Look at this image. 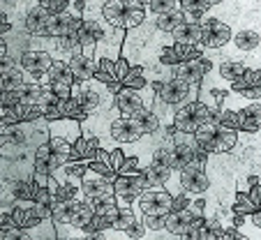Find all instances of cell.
Masks as SVG:
<instances>
[{
	"label": "cell",
	"mask_w": 261,
	"mask_h": 240,
	"mask_svg": "<svg viewBox=\"0 0 261 240\" xmlns=\"http://www.w3.org/2000/svg\"><path fill=\"white\" fill-rule=\"evenodd\" d=\"M72 97H76L81 104H84L88 116L107 113L116 106V93L111 90V86L99 81L97 76L88 78V81H81V84H74Z\"/></svg>",
	"instance_id": "cell-1"
},
{
	"label": "cell",
	"mask_w": 261,
	"mask_h": 240,
	"mask_svg": "<svg viewBox=\"0 0 261 240\" xmlns=\"http://www.w3.org/2000/svg\"><path fill=\"white\" fill-rule=\"evenodd\" d=\"M99 12H102V16L111 25L123 28V30L139 28V25L148 19L146 7H132V5L120 3V0H107V3L99 7Z\"/></svg>",
	"instance_id": "cell-2"
},
{
	"label": "cell",
	"mask_w": 261,
	"mask_h": 240,
	"mask_svg": "<svg viewBox=\"0 0 261 240\" xmlns=\"http://www.w3.org/2000/svg\"><path fill=\"white\" fill-rule=\"evenodd\" d=\"M132 208L141 220L143 215L167 217L173 210V194L167 190H143L132 201Z\"/></svg>",
	"instance_id": "cell-3"
},
{
	"label": "cell",
	"mask_w": 261,
	"mask_h": 240,
	"mask_svg": "<svg viewBox=\"0 0 261 240\" xmlns=\"http://www.w3.org/2000/svg\"><path fill=\"white\" fill-rule=\"evenodd\" d=\"M153 88L167 104H171V106H180V104H185V102H194V99H199V90H201V86L190 84V81H182V78L173 76V78H167V81H155Z\"/></svg>",
	"instance_id": "cell-4"
},
{
	"label": "cell",
	"mask_w": 261,
	"mask_h": 240,
	"mask_svg": "<svg viewBox=\"0 0 261 240\" xmlns=\"http://www.w3.org/2000/svg\"><path fill=\"white\" fill-rule=\"evenodd\" d=\"M81 194H84V199H88L90 203L97 206V203L116 196L114 180L109 176H104V173L95 171V169L88 164V169H86V173H84V180H81Z\"/></svg>",
	"instance_id": "cell-5"
},
{
	"label": "cell",
	"mask_w": 261,
	"mask_h": 240,
	"mask_svg": "<svg viewBox=\"0 0 261 240\" xmlns=\"http://www.w3.org/2000/svg\"><path fill=\"white\" fill-rule=\"evenodd\" d=\"M233 37V30L227 21L222 19H208L201 21V46L203 49H222V46H227Z\"/></svg>",
	"instance_id": "cell-6"
},
{
	"label": "cell",
	"mask_w": 261,
	"mask_h": 240,
	"mask_svg": "<svg viewBox=\"0 0 261 240\" xmlns=\"http://www.w3.org/2000/svg\"><path fill=\"white\" fill-rule=\"evenodd\" d=\"M54 54L46 49H25L16 56V65L21 69H25L28 74H33V76H44L54 67Z\"/></svg>",
	"instance_id": "cell-7"
},
{
	"label": "cell",
	"mask_w": 261,
	"mask_h": 240,
	"mask_svg": "<svg viewBox=\"0 0 261 240\" xmlns=\"http://www.w3.org/2000/svg\"><path fill=\"white\" fill-rule=\"evenodd\" d=\"M51 12L40 3H30L23 12V30L25 35L33 37H44L46 35V23H49Z\"/></svg>",
	"instance_id": "cell-8"
},
{
	"label": "cell",
	"mask_w": 261,
	"mask_h": 240,
	"mask_svg": "<svg viewBox=\"0 0 261 240\" xmlns=\"http://www.w3.org/2000/svg\"><path fill=\"white\" fill-rule=\"evenodd\" d=\"M111 137L120 143V146H132L143 139V134L139 132V127L134 125V120L129 116H118L111 120Z\"/></svg>",
	"instance_id": "cell-9"
},
{
	"label": "cell",
	"mask_w": 261,
	"mask_h": 240,
	"mask_svg": "<svg viewBox=\"0 0 261 240\" xmlns=\"http://www.w3.org/2000/svg\"><path fill=\"white\" fill-rule=\"evenodd\" d=\"M180 185L188 194H206L211 180L206 176V169H197V167H185L180 171Z\"/></svg>",
	"instance_id": "cell-10"
},
{
	"label": "cell",
	"mask_w": 261,
	"mask_h": 240,
	"mask_svg": "<svg viewBox=\"0 0 261 240\" xmlns=\"http://www.w3.org/2000/svg\"><path fill=\"white\" fill-rule=\"evenodd\" d=\"M194 217H197V215H194L190 208H182V210H171L167 215L164 229H167L171 235H176V238H185V235H188V231L192 229V224H194Z\"/></svg>",
	"instance_id": "cell-11"
},
{
	"label": "cell",
	"mask_w": 261,
	"mask_h": 240,
	"mask_svg": "<svg viewBox=\"0 0 261 240\" xmlns=\"http://www.w3.org/2000/svg\"><path fill=\"white\" fill-rule=\"evenodd\" d=\"M40 81L42 84H51V86H67V88H74V84H79L67 60H56L54 67L44 76H40Z\"/></svg>",
	"instance_id": "cell-12"
},
{
	"label": "cell",
	"mask_w": 261,
	"mask_h": 240,
	"mask_svg": "<svg viewBox=\"0 0 261 240\" xmlns=\"http://www.w3.org/2000/svg\"><path fill=\"white\" fill-rule=\"evenodd\" d=\"M49 132H51V137H60V139H65V141L74 143L84 134V129H81V120L63 116V118H58V120H49Z\"/></svg>",
	"instance_id": "cell-13"
},
{
	"label": "cell",
	"mask_w": 261,
	"mask_h": 240,
	"mask_svg": "<svg viewBox=\"0 0 261 240\" xmlns=\"http://www.w3.org/2000/svg\"><path fill=\"white\" fill-rule=\"evenodd\" d=\"M30 81H40V76H33L19 65H3V90H21Z\"/></svg>",
	"instance_id": "cell-14"
},
{
	"label": "cell",
	"mask_w": 261,
	"mask_h": 240,
	"mask_svg": "<svg viewBox=\"0 0 261 240\" xmlns=\"http://www.w3.org/2000/svg\"><path fill=\"white\" fill-rule=\"evenodd\" d=\"M69 67H72L74 76H76V81H88V78H95V74H97V60L93 58V56L84 54V51H79V54H74L72 58L67 60Z\"/></svg>",
	"instance_id": "cell-15"
},
{
	"label": "cell",
	"mask_w": 261,
	"mask_h": 240,
	"mask_svg": "<svg viewBox=\"0 0 261 240\" xmlns=\"http://www.w3.org/2000/svg\"><path fill=\"white\" fill-rule=\"evenodd\" d=\"M238 132H259L261 129V102H250L238 109Z\"/></svg>",
	"instance_id": "cell-16"
},
{
	"label": "cell",
	"mask_w": 261,
	"mask_h": 240,
	"mask_svg": "<svg viewBox=\"0 0 261 240\" xmlns=\"http://www.w3.org/2000/svg\"><path fill=\"white\" fill-rule=\"evenodd\" d=\"M171 39L178 44H190V46H201V23H194V21H182L173 28ZM203 49V46H201Z\"/></svg>",
	"instance_id": "cell-17"
},
{
	"label": "cell",
	"mask_w": 261,
	"mask_h": 240,
	"mask_svg": "<svg viewBox=\"0 0 261 240\" xmlns=\"http://www.w3.org/2000/svg\"><path fill=\"white\" fill-rule=\"evenodd\" d=\"M114 192H116V199H118L120 206H132V201L141 194V190H139L134 176H116Z\"/></svg>",
	"instance_id": "cell-18"
},
{
	"label": "cell",
	"mask_w": 261,
	"mask_h": 240,
	"mask_svg": "<svg viewBox=\"0 0 261 240\" xmlns=\"http://www.w3.org/2000/svg\"><path fill=\"white\" fill-rule=\"evenodd\" d=\"M116 106H118L120 116H132L137 109L146 106V104H143V97H141V93H139V90L123 86V88L116 93Z\"/></svg>",
	"instance_id": "cell-19"
},
{
	"label": "cell",
	"mask_w": 261,
	"mask_h": 240,
	"mask_svg": "<svg viewBox=\"0 0 261 240\" xmlns=\"http://www.w3.org/2000/svg\"><path fill=\"white\" fill-rule=\"evenodd\" d=\"M93 217H95V203H90L88 199L72 201V208H69V224H74L76 229H86V226L93 222Z\"/></svg>",
	"instance_id": "cell-20"
},
{
	"label": "cell",
	"mask_w": 261,
	"mask_h": 240,
	"mask_svg": "<svg viewBox=\"0 0 261 240\" xmlns=\"http://www.w3.org/2000/svg\"><path fill=\"white\" fill-rule=\"evenodd\" d=\"M129 118L134 120V125L139 127V132L141 134H158L160 129H162V123H160L158 113H155L153 109L141 106V109H137Z\"/></svg>",
	"instance_id": "cell-21"
},
{
	"label": "cell",
	"mask_w": 261,
	"mask_h": 240,
	"mask_svg": "<svg viewBox=\"0 0 261 240\" xmlns=\"http://www.w3.org/2000/svg\"><path fill=\"white\" fill-rule=\"evenodd\" d=\"M182 21H185V14H182L180 10L169 12V14H160V16H155V33L171 35L173 28H176L178 23H182Z\"/></svg>",
	"instance_id": "cell-22"
},
{
	"label": "cell",
	"mask_w": 261,
	"mask_h": 240,
	"mask_svg": "<svg viewBox=\"0 0 261 240\" xmlns=\"http://www.w3.org/2000/svg\"><path fill=\"white\" fill-rule=\"evenodd\" d=\"M44 97V84L42 81H30L21 88V104L25 106H40Z\"/></svg>",
	"instance_id": "cell-23"
},
{
	"label": "cell",
	"mask_w": 261,
	"mask_h": 240,
	"mask_svg": "<svg viewBox=\"0 0 261 240\" xmlns=\"http://www.w3.org/2000/svg\"><path fill=\"white\" fill-rule=\"evenodd\" d=\"M236 143H238V129L227 127V125H217L215 152H229L231 148H236Z\"/></svg>",
	"instance_id": "cell-24"
},
{
	"label": "cell",
	"mask_w": 261,
	"mask_h": 240,
	"mask_svg": "<svg viewBox=\"0 0 261 240\" xmlns=\"http://www.w3.org/2000/svg\"><path fill=\"white\" fill-rule=\"evenodd\" d=\"M197 143L208 150L211 155H215V143H217V125H199V129L194 132Z\"/></svg>",
	"instance_id": "cell-25"
},
{
	"label": "cell",
	"mask_w": 261,
	"mask_h": 240,
	"mask_svg": "<svg viewBox=\"0 0 261 240\" xmlns=\"http://www.w3.org/2000/svg\"><path fill=\"white\" fill-rule=\"evenodd\" d=\"M256 86H261V67L247 69V72L243 74V76H238L236 81H233V84L229 86V90H233V93H241V90L256 88Z\"/></svg>",
	"instance_id": "cell-26"
},
{
	"label": "cell",
	"mask_w": 261,
	"mask_h": 240,
	"mask_svg": "<svg viewBox=\"0 0 261 240\" xmlns=\"http://www.w3.org/2000/svg\"><path fill=\"white\" fill-rule=\"evenodd\" d=\"M95 76L104 84H114L118 81V67H116V60L114 58H99L97 60V74Z\"/></svg>",
	"instance_id": "cell-27"
},
{
	"label": "cell",
	"mask_w": 261,
	"mask_h": 240,
	"mask_svg": "<svg viewBox=\"0 0 261 240\" xmlns=\"http://www.w3.org/2000/svg\"><path fill=\"white\" fill-rule=\"evenodd\" d=\"M180 10V0H150L146 5V12L150 16H160V14H169V12Z\"/></svg>",
	"instance_id": "cell-28"
},
{
	"label": "cell",
	"mask_w": 261,
	"mask_h": 240,
	"mask_svg": "<svg viewBox=\"0 0 261 240\" xmlns=\"http://www.w3.org/2000/svg\"><path fill=\"white\" fill-rule=\"evenodd\" d=\"M137 220H141V217L134 212L132 206H120V212L114 222V229L116 231H127L132 224H137Z\"/></svg>",
	"instance_id": "cell-29"
},
{
	"label": "cell",
	"mask_w": 261,
	"mask_h": 240,
	"mask_svg": "<svg viewBox=\"0 0 261 240\" xmlns=\"http://www.w3.org/2000/svg\"><path fill=\"white\" fill-rule=\"evenodd\" d=\"M25 120V104H16V106H3V120L0 125H16Z\"/></svg>",
	"instance_id": "cell-30"
},
{
	"label": "cell",
	"mask_w": 261,
	"mask_h": 240,
	"mask_svg": "<svg viewBox=\"0 0 261 240\" xmlns=\"http://www.w3.org/2000/svg\"><path fill=\"white\" fill-rule=\"evenodd\" d=\"M56 199H60V201H79V199H84V194H81V185H74V182H60L58 192H56Z\"/></svg>",
	"instance_id": "cell-31"
},
{
	"label": "cell",
	"mask_w": 261,
	"mask_h": 240,
	"mask_svg": "<svg viewBox=\"0 0 261 240\" xmlns=\"http://www.w3.org/2000/svg\"><path fill=\"white\" fill-rule=\"evenodd\" d=\"M63 113H65V116H67V118H74V120H81V123H84L86 118H88V111H86V109H84V104H81L76 97H69V99H65Z\"/></svg>",
	"instance_id": "cell-32"
},
{
	"label": "cell",
	"mask_w": 261,
	"mask_h": 240,
	"mask_svg": "<svg viewBox=\"0 0 261 240\" xmlns=\"http://www.w3.org/2000/svg\"><path fill=\"white\" fill-rule=\"evenodd\" d=\"M139 171H143L141 157H139V155H134V157H125L123 167L118 169V176H137Z\"/></svg>",
	"instance_id": "cell-33"
},
{
	"label": "cell",
	"mask_w": 261,
	"mask_h": 240,
	"mask_svg": "<svg viewBox=\"0 0 261 240\" xmlns=\"http://www.w3.org/2000/svg\"><path fill=\"white\" fill-rule=\"evenodd\" d=\"M49 141H51V148H54V152H58V155H63V157H67V159H72V148H74V143L65 141V139H60V137H51Z\"/></svg>",
	"instance_id": "cell-34"
},
{
	"label": "cell",
	"mask_w": 261,
	"mask_h": 240,
	"mask_svg": "<svg viewBox=\"0 0 261 240\" xmlns=\"http://www.w3.org/2000/svg\"><path fill=\"white\" fill-rule=\"evenodd\" d=\"M72 3L74 0H51L49 5H46V10H49L51 14H65V12L72 10Z\"/></svg>",
	"instance_id": "cell-35"
},
{
	"label": "cell",
	"mask_w": 261,
	"mask_h": 240,
	"mask_svg": "<svg viewBox=\"0 0 261 240\" xmlns=\"http://www.w3.org/2000/svg\"><path fill=\"white\" fill-rule=\"evenodd\" d=\"M143 235H148V226H146V222L143 220H137V224H132L127 229V238L129 240H139V238H143Z\"/></svg>",
	"instance_id": "cell-36"
},
{
	"label": "cell",
	"mask_w": 261,
	"mask_h": 240,
	"mask_svg": "<svg viewBox=\"0 0 261 240\" xmlns=\"http://www.w3.org/2000/svg\"><path fill=\"white\" fill-rule=\"evenodd\" d=\"M143 222H146L148 231H162L167 217H158V215H143Z\"/></svg>",
	"instance_id": "cell-37"
},
{
	"label": "cell",
	"mask_w": 261,
	"mask_h": 240,
	"mask_svg": "<svg viewBox=\"0 0 261 240\" xmlns=\"http://www.w3.org/2000/svg\"><path fill=\"white\" fill-rule=\"evenodd\" d=\"M21 104V90H3V106Z\"/></svg>",
	"instance_id": "cell-38"
},
{
	"label": "cell",
	"mask_w": 261,
	"mask_h": 240,
	"mask_svg": "<svg viewBox=\"0 0 261 240\" xmlns=\"http://www.w3.org/2000/svg\"><path fill=\"white\" fill-rule=\"evenodd\" d=\"M116 67H118V81L123 84L125 76H127V74L132 72V63H129V60L125 58V56H120V58L116 60Z\"/></svg>",
	"instance_id": "cell-39"
},
{
	"label": "cell",
	"mask_w": 261,
	"mask_h": 240,
	"mask_svg": "<svg viewBox=\"0 0 261 240\" xmlns=\"http://www.w3.org/2000/svg\"><path fill=\"white\" fill-rule=\"evenodd\" d=\"M125 157H127V155H125V150H123V148H120V146H118V148H114V150H111V167L116 169V173H118V169L123 167Z\"/></svg>",
	"instance_id": "cell-40"
},
{
	"label": "cell",
	"mask_w": 261,
	"mask_h": 240,
	"mask_svg": "<svg viewBox=\"0 0 261 240\" xmlns=\"http://www.w3.org/2000/svg\"><path fill=\"white\" fill-rule=\"evenodd\" d=\"M247 194H250L252 203H254L256 208H261V185H254L250 192H247Z\"/></svg>",
	"instance_id": "cell-41"
},
{
	"label": "cell",
	"mask_w": 261,
	"mask_h": 240,
	"mask_svg": "<svg viewBox=\"0 0 261 240\" xmlns=\"http://www.w3.org/2000/svg\"><path fill=\"white\" fill-rule=\"evenodd\" d=\"M222 3H227V0H206L208 7H215V5H222Z\"/></svg>",
	"instance_id": "cell-42"
},
{
	"label": "cell",
	"mask_w": 261,
	"mask_h": 240,
	"mask_svg": "<svg viewBox=\"0 0 261 240\" xmlns=\"http://www.w3.org/2000/svg\"><path fill=\"white\" fill-rule=\"evenodd\" d=\"M37 3H40V5H44V7H46V5H49V3H51V0H37Z\"/></svg>",
	"instance_id": "cell-43"
}]
</instances>
